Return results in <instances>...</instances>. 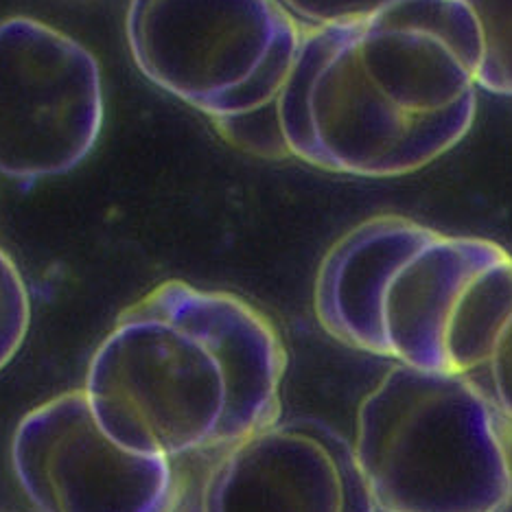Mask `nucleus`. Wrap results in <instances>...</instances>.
I'll return each instance as SVG.
<instances>
[{"instance_id": "obj_1", "label": "nucleus", "mask_w": 512, "mask_h": 512, "mask_svg": "<svg viewBox=\"0 0 512 512\" xmlns=\"http://www.w3.org/2000/svg\"><path fill=\"white\" fill-rule=\"evenodd\" d=\"M480 33L462 0H399L311 27L281 97L283 141L307 165L401 178L460 145L477 114Z\"/></svg>"}, {"instance_id": "obj_2", "label": "nucleus", "mask_w": 512, "mask_h": 512, "mask_svg": "<svg viewBox=\"0 0 512 512\" xmlns=\"http://www.w3.org/2000/svg\"><path fill=\"white\" fill-rule=\"evenodd\" d=\"M285 372L283 337L252 302L165 281L119 313L84 392L116 445L176 460L281 421Z\"/></svg>"}, {"instance_id": "obj_3", "label": "nucleus", "mask_w": 512, "mask_h": 512, "mask_svg": "<svg viewBox=\"0 0 512 512\" xmlns=\"http://www.w3.org/2000/svg\"><path fill=\"white\" fill-rule=\"evenodd\" d=\"M353 456L377 512H497L512 423L484 383L397 364L359 403Z\"/></svg>"}, {"instance_id": "obj_4", "label": "nucleus", "mask_w": 512, "mask_h": 512, "mask_svg": "<svg viewBox=\"0 0 512 512\" xmlns=\"http://www.w3.org/2000/svg\"><path fill=\"white\" fill-rule=\"evenodd\" d=\"M302 33L281 0H130L125 14L138 71L213 123L274 106Z\"/></svg>"}, {"instance_id": "obj_5", "label": "nucleus", "mask_w": 512, "mask_h": 512, "mask_svg": "<svg viewBox=\"0 0 512 512\" xmlns=\"http://www.w3.org/2000/svg\"><path fill=\"white\" fill-rule=\"evenodd\" d=\"M106 116L97 57L27 16L0 22V173L44 180L71 173L97 147Z\"/></svg>"}, {"instance_id": "obj_6", "label": "nucleus", "mask_w": 512, "mask_h": 512, "mask_svg": "<svg viewBox=\"0 0 512 512\" xmlns=\"http://www.w3.org/2000/svg\"><path fill=\"white\" fill-rule=\"evenodd\" d=\"M11 464L40 512H176L184 486L173 460L116 445L84 388L22 416Z\"/></svg>"}, {"instance_id": "obj_7", "label": "nucleus", "mask_w": 512, "mask_h": 512, "mask_svg": "<svg viewBox=\"0 0 512 512\" xmlns=\"http://www.w3.org/2000/svg\"><path fill=\"white\" fill-rule=\"evenodd\" d=\"M176 512H377L353 445L316 418H289L219 451L184 480Z\"/></svg>"}, {"instance_id": "obj_8", "label": "nucleus", "mask_w": 512, "mask_h": 512, "mask_svg": "<svg viewBox=\"0 0 512 512\" xmlns=\"http://www.w3.org/2000/svg\"><path fill=\"white\" fill-rule=\"evenodd\" d=\"M442 366L486 372V390L512 423V252L477 237L453 281L440 320Z\"/></svg>"}, {"instance_id": "obj_9", "label": "nucleus", "mask_w": 512, "mask_h": 512, "mask_svg": "<svg viewBox=\"0 0 512 512\" xmlns=\"http://www.w3.org/2000/svg\"><path fill=\"white\" fill-rule=\"evenodd\" d=\"M480 33L477 86L512 97V0H462Z\"/></svg>"}, {"instance_id": "obj_10", "label": "nucleus", "mask_w": 512, "mask_h": 512, "mask_svg": "<svg viewBox=\"0 0 512 512\" xmlns=\"http://www.w3.org/2000/svg\"><path fill=\"white\" fill-rule=\"evenodd\" d=\"M31 296L14 259L0 250V370L7 368L27 340Z\"/></svg>"}, {"instance_id": "obj_11", "label": "nucleus", "mask_w": 512, "mask_h": 512, "mask_svg": "<svg viewBox=\"0 0 512 512\" xmlns=\"http://www.w3.org/2000/svg\"><path fill=\"white\" fill-rule=\"evenodd\" d=\"M289 14L311 27H335L362 22L381 14L399 0H281Z\"/></svg>"}, {"instance_id": "obj_12", "label": "nucleus", "mask_w": 512, "mask_h": 512, "mask_svg": "<svg viewBox=\"0 0 512 512\" xmlns=\"http://www.w3.org/2000/svg\"><path fill=\"white\" fill-rule=\"evenodd\" d=\"M497 512H512V495L506 499V502L502 504V508H499Z\"/></svg>"}]
</instances>
